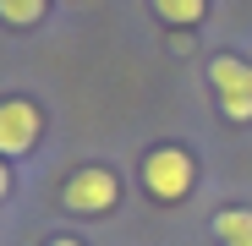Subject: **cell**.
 Returning <instances> with one entry per match:
<instances>
[{
  "instance_id": "6da1fadb",
  "label": "cell",
  "mask_w": 252,
  "mask_h": 246,
  "mask_svg": "<svg viewBox=\"0 0 252 246\" xmlns=\"http://www.w3.org/2000/svg\"><path fill=\"white\" fill-rule=\"evenodd\" d=\"M143 186H148L154 202H181V197L197 186V164H192V153L176 148V142L154 148V153L143 159Z\"/></svg>"
},
{
  "instance_id": "7a4b0ae2",
  "label": "cell",
  "mask_w": 252,
  "mask_h": 246,
  "mask_svg": "<svg viewBox=\"0 0 252 246\" xmlns=\"http://www.w3.org/2000/svg\"><path fill=\"white\" fill-rule=\"evenodd\" d=\"M208 82H214L220 115L236 126H252V66L241 55H214L208 60Z\"/></svg>"
},
{
  "instance_id": "3957f363",
  "label": "cell",
  "mask_w": 252,
  "mask_h": 246,
  "mask_svg": "<svg viewBox=\"0 0 252 246\" xmlns=\"http://www.w3.org/2000/svg\"><path fill=\"white\" fill-rule=\"evenodd\" d=\"M61 202L71 214H82V219H99V214H110L121 202V181H115V170H104V164H82V170L61 186Z\"/></svg>"
},
{
  "instance_id": "277c9868",
  "label": "cell",
  "mask_w": 252,
  "mask_h": 246,
  "mask_svg": "<svg viewBox=\"0 0 252 246\" xmlns=\"http://www.w3.org/2000/svg\"><path fill=\"white\" fill-rule=\"evenodd\" d=\"M38 132H44V120H38V109L28 99H6L0 104V159H17L38 142Z\"/></svg>"
},
{
  "instance_id": "5b68a950",
  "label": "cell",
  "mask_w": 252,
  "mask_h": 246,
  "mask_svg": "<svg viewBox=\"0 0 252 246\" xmlns=\"http://www.w3.org/2000/svg\"><path fill=\"white\" fill-rule=\"evenodd\" d=\"M214 241L220 246H252V208H220L214 214Z\"/></svg>"
},
{
  "instance_id": "8992f818",
  "label": "cell",
  "mask_w": 252,
  "mask_h": 246,
  "mask_svg": "<svg viewBox=\"0 0 252 246\" xmlns=\"http://www.w3.org/2000/svg\"><path fill=\"white\" fill-rule=\"evenodd\" d=\"M154 11L170 22L176 33L181 27H192V22H203V11H208V0H154Z\"/></svg>"
},
{
  "instance_id": "52a82bcc",
  "label": "cell",
  "mask_w": 252,
  "mask_h": 246,
  "mask_svg": "<svg viewBox=\"0 0 252 246\" xmlns=\"http://www.w3.org/2000/svg\"><path fill=\"white\" fill-rule=\"evenodd\" d=\"M50 0H0V22H11V27H33L38 17H44Z\"/></svg>"
},
{
  "instance_id": "ba28073f",
  "label": "cell",
  "mask_w": 252,
  "mask_h": 246,
  "mask_svg": "<svg viewBox=\"0 0 252 246\" xmlns=\"http://www.w3.org/2000/svg\"><path fill=\"white\" fill-rule=\"evenodd\" d=\"M11 191V170H6V159H0V197Z\"/></svg>"
},
{
  "instance_id": "9c48e42d",
  "label": "cell",
  "mask_w": 252,
  "mask_h": 246,
  "mask_svg": "<svg viewBox=\"0 0 252 246\" xmlns=\"http://www.w3.org/2000/svg\"><path fill=\"white\" fill-rule=\"evenodd\" d=\"M44 246H82V241H71V235H55V241H44Z\"/></svg>"
}]
</instances>
